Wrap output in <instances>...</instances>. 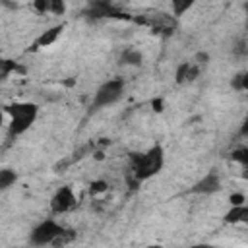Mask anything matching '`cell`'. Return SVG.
<instances>
[{
  "mask_svg": "<svg viewBox=\"0 0 248 248\" xmlns=\"http://www.w3.org/2000/svg\"><path fill=\"white\" fill-rule=\"evenodd\" d=\"M50 213L52 215H64V213H70L72 209L78 207V198H76V192L72 186H60L52 198H50Z\"/></svg>",
  "mask_w": 248,
  "mask_h": 248,
  "instance_id": "5",
  "label": "cell"
},
{
  "mask_svg": "<svg viewBox=\"0 0 248 248\" xmlns=\"http://www.w3.org/2000/svg\"><path fill=\"white\" fill-rule=\"evenodd\" d=\"M33 10L41 16H64L66 14V0H33Z\"/></svg>",
  "mask_w": 248,
  "mask_h": 248,
  "instance_id": "10",
  "label": "cell"
},
{
  "mask_svg": "<svg viewBox=\"0 0 248 248\" xmlns=\"http://www.w3.org/2000/svg\"><path fill=\"white\" fill-rule=\"evenodd\" d=\"M10 74H25V68H21L19 64H16L14 60L4 58L0 62V76H2V79H8Z\"/></svg>",
  "mask_w": 248,
  "mask_h": 248,
  "instance_id": "14",
  "label": "cell"
},
{
  "mask_svg": "<svg viewBox=\"0 0 248 248\" xmlns=\"http://www.w3.org/2000/svg\"><path fill=\"white\" fill-rule=\"evenodd\" d=\"M198 76H200V64L198 62H180L176 66V72H174V81L178 85H184V83L196 81Z\"/></svg>",
  "mask_w": 248,
  "mask_h": 248,
  "instance_id": "9",
  "label": "cell"
},
{
  "mask_svg": "<svg viewBox=\"0 0 248 248\" xmlns=\"http://www.w3.org/2000/svg\"><path fill=\"white\" fill-rule=\"evenodd\" d=\"M219 190H221V176H219L215 170L205 172V174L190 188L192 194H200V196H211V194H215V192H219Z\"/></svg>",
  "mask_w": 248,
  "mask_h": 248,
  "instance_id": "7",
  "label": "cell"
},
{
  "mask_svg": "<svg viewBox=\"0 0 248 248\" xmlns=\"http://www.w3.org/2000/svg\"><path fill=\"white\" fill-rule=\"evenodd\" d=\"M170 4V12H172V17H182L184 14H188L192 10V6L196 4V0H169Z\"/></svg>",
  "mask_w": 248,
  "mask_h": 248,
  "instance_id": "13",
  "label": "cell"
},
{
  "mask_svg": "<svg viewBox=\"0 0 248 248\" xmlns=\"http://www.w3.org/2000/svg\"><path fill=\"white\" fill-rule=\"evenodd\" d=\"M229 202H231V205H240V203H246V198H244V194L234 192L229 196Z\"/></svg>",
  "mask_w": 248,
  "mask_h": 248,
  "instance_id": "19",
  "label": "cell"
},
{
  "mask_svg": "<svg viewBox=\"0 0 248 248\" xmlns=\"http://www.w3.org/2000/svg\"><path fill=\"white\" fill-rule=\"evenodd\" d=\"M16 180H17L16 170H12V169H2L0 170V190H8L10 186L16 184Z\"/></svg>",
  "mask_w": 248,
  "mask_h": 248,
  "instance_id": "15",
  "label": "cell"
},
{
  "mask_svg": "<svg viewBox=\"0 0 248 248\" xmlns=\"http://www.w3.org/2000/svg\"><path fill=\"white\" fill-rule=\"evenodd\" d=\"M118 62H120L122 66H134V68H140V66L143 64V54H141L138 48H126V50H122Z\"/></svg>",
  "mask_w": 248,
  "mask_h": 248,
  "instance_id": "12",
  "label": "cell"
},
{
  "mask_svg": "<svg viewBox=\"0 0 248 248\" xmlns=\"http://www.w3.org/2000/svg\"><path fill=\"white\" fill-rule=\"evenodd\" d=\"M151 107H153V110L161 112V110H163V101H161V99H153V101H151Z\"/></svg>",
  "mask_w": 248,
  "mask_h": 248,
  "instance_id": "22",
  "label": "cell"
},
{
  "mask_svg": "<svg viewBox=\"0 0 248 248\" xmlns=\"http://www.w3.org/2000/svg\"><path fill=\"white\" fill-rule=\"evenodd\" d=\"M223 221L227 225H238V223H246L248 225V205L246 203L231 205V209L223 215Z\"/></svg>",
  "mask_w": 248,
  "mask_h": 248,
  "instance_id": "11",
  "label": "cell"
},
{
  "mask_svg": "<svg viewBox=\"0 0 248 248\" xmlns=\"http://www.w3.org/2000/svg\"><path fill=\"white\" fill-rule=\"evenodd\" d=\"M231 159L234 163H238L242 169L248 167V147H236L231 151Z\"/></svg>",
  "mask_w": 248,
  "mask_h": 248,
  "instance_id": "17",
  "label": "cell"
},
{
  "mask_svg": "<svg viewBox=\"0 0 248 248\" xmlns=\"http://www.w3.org/2000/svg\"><path fill=\"white\" fill-rule=\"evenodd\" d=\"M124 95V81L120 78L114 79H107L105 83H101L93 95L91 101V110H101L105 107H112L116 105Z\"/></svg>",
  "mask_w": 248,
  "mask_h": 248,
  "instance_id": "4",
  "label": "cell"
},
{
  "mask_svg": "<svg viewBox=\"0 0 248 248\" xmlns=\"http://www.w3.org/2000/svg\"><path fill=\"white\" fill-rule=\"evenodd\" d=\"M85 16L89 19H105V17H122V14L112 6L110 0H89V6L85 10Z\"/></svg>",
  "mask_w": 248,
  "mask_h": 248,
  "instance_id": "6",
  "label": "cell"
},
{
  "mask_svg": "<svg viewBox=\"0 0 248 248\" xmlns=\"http://www.w3.org/2000/svg\"><path fill=\"white\" fill-rule=\"evenodd\" d=\"M64 33V23H56V25H52V27H48V29H45L37 39H35V43H33V50H39V48H46V46H52L58 39H60V35Z\"/></svg>",
  "mask_w": 248,
  "mask_h": 248,
  "instance_id": "8",
  "label": "cell"
},
{
  "mask_svg": "<svg viewBox=\"0 0 248 248\" xmlns=\"http://www.w3.org/2000/svg\"><path fill=\"white\" fill-rule=\"evenodd\" d=\"M231 87L234 91H248V70L238 72L232 79H231Z\"/></svg>",
  "mask_w": 248,
  "mask_h": 248,
  "instance_id": "16",
  "label": "cell"
},
{
  "mask_svg": "<svg viewBox=\"0 0 248 248\" xmlns=\"http://www.w3.org/2000/svg\"><path fill=\"white\" fill-rule=\"evenodd\" d=\"M165 167V151L161 145H151L147 151L130 153V169L132 176L140 182H145L161 172Z\"/></svg>",
  "mask_w": 248,
  "mask_h": 248,
  "instance_id": "1",
  "label": "cell"
},
{
  "mask_svg": "<svg viewBox=\"0 0 248 248\" xmlns=\"http://www.w3.org/2000/svg\"><path fill=\"white\" fill-rule=\"evenodd\" d=\"M108 190V182L107 180H93L91 184H89V194L91 196H97V194H103V192H107Z\"/></svg>",
  "mask_w": 248,
  "mask_h": 248,
  "instance_id": "18",
  "label": "cell"
},
{
  "mask_svg": "<svg viewBox=\"0 0 248 248\" xmlns=\"http://www.w3.org/2000/svg\"><path fill=\"white\" fill-rule=\"evenodd\" d=\"M244 14H246V23H248V0H246V4H244Z\"/></svg>",
  "mask_w": 248,
  "mask_h": 248,
  "instance_id": "23",
  "label": "cell"
},
{
  "mask_svg": "<svg viewBox=\"0 0 248 248\" xmlns=\"http://www.w3.org/2000/svg\"><path fill=\"white\" fill-rule=\"evenodd\" d=\"M196 62L202 66V64H207V54L205 52H198L196 54Z\"/></svg>",
  "mask_w": 248,
  "mask_h": 248,
  "instance_id": "21",
  "label": "cell"
},
{
  "mask_svg": "<svg viewBox=\"0 0 248 248\" xmlns=\"http://www.w3.org/2000/svg\"><path fill=\"white\" fill-rule=\"evenodd\" d=\"M6 114L10 116V136L25 134L39 116V105L29 101H17L6 107Z\"/></svg>",
  "mask_w": 248,
  "mask_h": 248,
  "instance_id": "2",
  "label": "cell"
},
{
  "mask_svg": "<svg viewBox=\"0 0 248 248\" xmlns=\"http://www.w3.org/2000/svg\"><path fill=\"white\" fill-rule=\"evenodd\" d=\"M238 136H240V138H248V112H246V116H244V118H242V122H240Z\"/></svg>",
  "mask_w": 248,
  "mask_h": 248,
  "instance_id": "20",
  "label": "cell"
},
{
  "mask_svg": "<svg viewBox=\"0 0 248 248\" xmlns=\"http://www.w3.org/2000/svg\"><path fill=\"white\" fill-rule=\"evenodd\" d=\"M68 229L60 225L56 219H43L37 223L29 232V244L31 246H56V242L62 238V234Z\"/></svg>",
  "mask_w": 248,
  "mask_h": 248,
  "instance_id": "3",
  "label": "cell"
}]
</instances>
